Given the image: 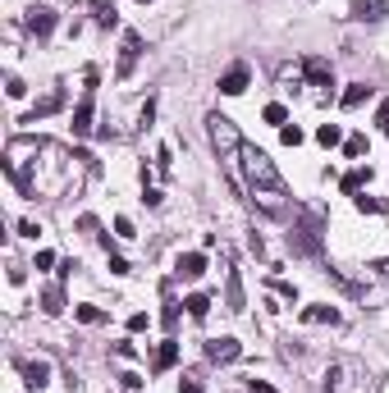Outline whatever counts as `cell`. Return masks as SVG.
<instances>
[{"instance_id":"cell-17","label":"cell","mask_w":389,"mask_h":393,"mask_svg":"<svg viewBox=\"0 0 389 393\" xmlns=\"http://www.w3.org/2000/svg\"><path fill=\"white\" fill-rule=\"evenodd\" d=\"M174 361H179V339H165L156 348V371H174Z\"/></svg>"},{"instance_id":"cell-11","label":"cell","mask_w":389,"mask_h":393,"mask_svg":"<svg viewBox=\"0 0 389 393\" xmlns=\"http://www.w3.org/2000/svg\"><path fill=\"white\" fill-rule=\"evenodd\" d=\"M224 306L229 311H243L247 297H243V279H238V270H224Z\"/></svg>"},{"instance_id":"cell-1","label":"cell","mask_w":389,"mask_h":393,"mask_svg":"<svg viewBox=\"0 0 389 393\" xmlns=\"http://www.w3.org/2000/svg\"><path fill=\"white\" fill-rule=\"evenodd\" d=\"M211 142H215V151H220V160H224V169H229V183L233 187H243V178H238V156H243V137H238V128H233V119H224V115H211Z\"/></svg>"},{"instance_id":"cell-35","label":"cell","mask_w":389,"mask_h":393,"mask_svg":"<svg viewBox=\"0 0 389 393\" xmlns=\"http://www.w3.org/2000/svg\"><path fill=\"white\" fill-rule=\"evenodd\" d=\"M119 380H124V389H142V375H138V371H124Z\"/></svg>"},{"instance_id":"cell-37","label":"cell","mask_w":389,"mask_h":393,"mask_svg":"<svg viewBox=\"0 0 389 393\" xmlns=\"http://www.w3.org/2000/svg\"><path fill=\"white\" fill-rule=\"evenodd\" d=\"M19 233H23V238H37V233H42V229H37L33 219H19Z\"/></svg>"},{"instance_id":"cell-41","label":"cell","mask_w":389,"mask_h":393,"mask_svg":"<svg viewBox=\"0 0 389 393\" xmlns=\"http://www.w3.org/2000/svg\"><path fill=\"white\" fill-rule=\"evenodd\" d=\"M138 5H151V0H138Z\"/></svg>"},{"instance_id":"cell-10","label":"cell","mask_w":389,"mask_h":393,"mask_svg":"<svg viewBox=\"0 0 389 393\" xmlns=\"http://www.w3.org/2000/svg\"><path fill=\"white\" fill-rule=\"evenodd\" d=\"M220 92H224V97H243V92H247V65L224 69V74H220Z\"/></svg>"},{"instance_id":"cell-8","label":"cell","mask_w":389,"mask_h":393,"mask_svg":"<svg viewBox=\"0 0 389 393\" xmlns=\"http://www.w3.org/2000/svg\"><path fill=\"white\" fill-rule=\"evenodd\" d=\"M389 14V0H357L353 10H348V19H357V23H376V19H385Z\"/></svg>"},{"instance_id":"cell-13","label":"cell","mask_w":389,"mask_h":393,"mask_svg":"<svg viewBox=\"0 0 389 393\" xmlns=\"http://www.w3.org/2000/svg\"><path fill=\"white\" fill-rule=\"evenodd\" d=\"M302 325H339V311H334V306H325V302L302 306Z\"/></svg>"},{"instance_id":"cell-39","label":"cell","mask_w":389,"mask_h":393,"mask_svg":"<svg viewBox=\"0 0 389 393\" xmlns=\"http://www.w3.org/2000/svg\"><path fill=\"white\" fill-rule=\"evenodd\" d=\"M179 393H201V384L197 380H179Z\"/></svg>"},{"instance_id":"cell-12","label":"cell","mask_w":389,"mask_h":393,"mask_svg":"<svg viewBox=\"0 0 389 393\" xmlns=\"http://www.w3.org/2000/svg\"><path fill=\"white\" fill-rule=\"evenodd\" d=\"M19 371H23V384H28L33 393L46 389V380H51V366H46V361H23Z\"/></svg>"},{"instance_id":"cell-19","label":"cell","mask_w":389,"mask_h":393,"mask_svg":"<svg viewBox=\"0 0 389 393\" xmlns=\"http://www.w3.org/2000/svg\"><path fill=\"white\" fill-rule=\"evenodd\" d=\"M353 206L362 210V215H367V210H371V215H389V201H380V196H367V192H357V196H353Z\"/></svg>"},{"instance_id":"cell-26","label":"cell","mask_w":389,"mask_h":393,"mask_svg":"<svg viewBox=\"0 0 389 393\" xmlns=\"http://www.w3.org/2000/svg\"><path fill=\"white\" fill-rule=\"evenodd\" d=\"M279 142L284 147H302V128L298 124H284V128H279Z\"/></svg>"},{"instance_id":"cell-16","label":"cell","mask_w":389,"mask_h":393,"mask_svg":"<svg viewBox=\"0 0 389 393\" xmlns=\"http://www.w3.org/2000/svg\"><path fill=\"white\" fill-rule=\"evenodd\" d=\"M92 19H97V28H115V23H119L115 0H92Z\"/></svg>"},{"instance_id":"cell-40","label":"cell","mask_w":389,"mask_h":393,"mask_svg":"<svg viewBox=\"0 0 389 393\" xmlns=\"http://www.w3.org/2000/svg\"><path fill=\"white\" fill-rule=\"evenodd\" d=\"M376 270H380V274H385V279H389V256H385V261H376Z\"/></svg>"},{"instance_id":"cell-28","label":"cell","mask_w":389,"mask_h":393,"mask_svg":"<svg viewBox=\"0 0 389 393\" xmlns=\"http://www.w3.org/2000/svg\"><path fill=\"white\" fill-rule=\"evenodd\" d=\"M270 288H275V293L284 297V302H298V288H293L289 279H270Z\"/></svg>"},{"instance_id":"cell-38","label":"cell","mask_w":389,"mask_h":393,"mask_svg":"<svg viewBox=\"0 0 389 393\" xmlns=\"http://www.w3.org/2000/svg\"><path fill=\"white\" fill-rule=\"evenodd\" d=\"M110 274H129V261H124V256H110Z\"/></svg>"},{"instance_id":"cell-27","label":"cell","mask_w":389,"mask_h":393,"mask_svg":"<svg viewBox=\"0 0 389 393\" xmlns=\"http://www.w3.org/2000/svg\"><path fill=\"white\" fill-rule=\"evenodd\" d=\"M78 233H88V238H101V219H97V215H78Z\"/></svg>"},{"instance_id":"cell-2","label":"cell","mask_w":389,"mask_h":393,"mask_svg":"<svg viewBox=\"0 0 389 393\" xmlns=\"http://www.w3.org/2000/svg\"><path fill=\"white\" fill-rule=\"evenodd\" d=\"M289 242L298 251H307V256H321V219L307 215V210H298V224H293Z\"/></svg>"},{"instance_id":"cell-5","label":"cell","mask_w":389,"mask_h":393,"mask_svg":"<svg viewBox=\"0 0 389 393\" xmlns=\"http://www.w3.org/2000/svg\"><path fill=\"white\" fill-rule=\"evenodd\" d=\"M92 97H97V92H83V101L74 106V124H69V128H74V137H88V133H92V115H97Z\"/></svg>"},{"instance_id":"cell-7","label":"cell","mask_w":389,"mask_h":393,"mask_svg":"<svg viewBox=\"0 0 389 393\" xmlns=\"http://www.w3.org/2000/svg\"><path fill=\"white\" fill-rule=\"evenodd\" d=\"M174 274L179 279H201L206 274V251H183L174 261Z\"/></svg>"},{"instance_id":"cell-15","label":"cell","mask_w":389,"mask_h":393,"mask_svg":"<svg viewBox=\"0 0 389 393\" xmlns=\"http://www.w3.org/2000/svg\"><path fill=\"white\" fill-rule=\"evenodd\" d=\"M367 183H371V169H367V165H357V169H348V174L339 178V187H344L348 196H357V192H362Z\"/></svg>"},{"instance_id":"cell-32","label":"cell","mask_w":389,"mask_h":393,"mask_svg":"<svg viewBox=\"0 0 389 393\" xmlns=\"http://www.w3.org/2000/svg\"><path fill=\"white\" fill-rule=\"evenodd\" d=\"M56 265V251H37V261H33V270H51Z\"/></svg>"},{"instance_id":"cell-21","label":"cell","mask_w":389,"mask_h":393,"mask_svg":"<svg viewBox=\"0 0 389 393\" xmlns=\"http://www.w3.org/2000/svg\"><path fill=\"white\" fill-rule=\"evenodd\" d=\"M367 97H371V87H367V83H353V87H348L339 101H344V110H357V106H362Z\"/></svg>"},{"instance_id":"cell-30","label":"cell","mask_w":389,"mask_h":393,"mask_svg":"<svg viewBox=\"0 0 389 393\" xmlns=\"http://www.w3.org/2000/svg\"><path fill=\"white\" fill-rule=\"evenodd\" d=\"M147 325H151V320H147V311H133V316H129V334H142Z\"/></svg>"},{"instance_id":"cell-31","label":"cell","mask_w":389,"mask_h":393,"mask_svg":"<svg viewBox=\"0 0 389 393\" xmlns=\"http://www.w3.org/2000/svg\"><path fill=\"white\" fill-rule=\"evenodd\" d=\"M5 92H10L14 101H19V97H23V92H28V87H23V78H19V74H10V78H5Z\"/></svg>"},{"instance_id":"cell-18","label":"cell","mask_w":389,"mask_h":393,"mask_svg":"<svg viewBox=\"0 0 389 393\" xmlns=\"http://www.w3.org/2000/svg\"><path fill=\"white\" fill-rule=\"evenodd\" d=\"M42 311L46 316H60V311H65V288H42Z\"/></svg>"},{"instance_id":"cell-36","label":"cell","mask_w":389,"mask_h":393,"mask_svg":"<svg viewBox=\"0 0 389 393\" xmlns=\"http://www.w3.org/2000/svg\"><path fill=\"white\" fill-rule=\"evenodd\" d=\"M247 389H252V393H279L275 384H266V380H247Z\"/></svg>"},{"instance_id":"cell-34","label":"cell","mask_w":389,"mask_h":393,"mask_svg":"<svg viewBox=\"0 0 389 393\" xmlns=\"http://www.w3.org/2000/svg\"><path fill=\"white\" fill-rule=\"evenodd\" d=\"M115 233H119V238H133V219L119 215V219H115Z\"/></svg>"},{"instance_id":"cell-6","label":"cell","mask_w":389,"mask_h":393,"mask_svg":"<svg viewBox=\"0 0 389 393\" xmlns=\"http://www.w3.org/2000/svg\"><path fill=\"white\" fill-rule=\"evenodd\" d=\"M138 55H142V37H138V33H124V51H119V69H115V74L129 78L138 69Z\"/></svg>"},{"instance_id":"cell-9","label":"cell","mask_w":389,"mask_h":393,"mask_svg":"<svg viewBox=\"0 0 389 393\" xmlns=\"http://www.w3.org/2000/svg\"><path fill=\"white\" fill-rule=\"evenodd\" d=\"M60 106H65V92H60V87H56V92H51V97H42V101H37V106H33V110H28V115H23V119H19V124H37V119H46V115H56V110H60Z\"/></svg>"},{"instance_id":"cell-4","label":"cell","mask_w":389,"mask_h":393,"mask_svg":"<svg viewBox=\"0 0 389 393\" xmlns=\"http://www.w3.org/2000/svg\"><path fill=\"white\" fill-rule=\"evenodd\" d=\"M302 74H307V83H311V87H325V92L334 87V69H330V60H321V55L302 60Z\"/></svg>"},{"instance_id":"cell-23","label":"cell","mask_w":389,"mask_h":393,"mask_svg":"<svg viewBox=\"0 0 389 393\" xmlns=\"http://www.w3.org/2000/svg\"><path fill=\"white\" fill-rule=\"evenodd\" d=\"M316 142H321V147H339V142H344L339 124H321V128H316Z\"/></svg>"},{"instance_id":"cell-14","label":"cell","mask_w":389,"mask_h":393,"mask_svg":"<svg viewBox=\"0 0 389 393\" xmlns=\"http://www.w3.org/2000/svg\"><path fill=\"white\" fill-rule=\"evenodd\" d=\"M238 352H243V348H238V339H211V343H206V357H211V361H233Z\"/></svg>"},{"instance_id":"cell-29","label":"cell","mask_w":389,"mask_h":393,"mask_svg":"<svg viewBox=\"0 0 389 393\" xmlns=\"http://www.w3.org/2000/svg\"><path fill=\"white\" fill-rule=\"evenodd\" d=\"M179 306H183V302H165V311H160V320H165V329H174V325H179Z\"/></svg>"},{"instance_id":"cell-20","label":"cell","mask_w":389,"mask_h":393,"mask_svg":"<svg viewBox=\"0 0 389 393\" xmlns=\"http://www.w3.org/2000/svg\"><path fill=\"white\" fill-rule=\"evenodd\" d=\"M183 306H188L192 320H206V311H211V297H206V293H192V297H183Z\"/></svg>"},{"instance_id":"cell-25","label":"cell","mask_w":389,"mask_h":393,"mask_svg":"<svg viewBox=\"0 0 389 393\" xmlns=\"http://www.w3.org/2000/svg\"><path fill=\"white\" fill-rule=\"evenodd\" d=\"M344 156H348V160H357V156H367V137H362V133H353V137L344 142Z\"/></svg>"},{"instance_id":"cell-33","label":"cell","mask_w":389,"mask_h":393,"mask_svg":"<svg viewBox=\"0 0 389 393\" xmlns=\"http://www.w3.org/2000/svg\"><path fill=\"white\" fill-rule=\"evenodd\" d=\"M376 128H380V133H385V137H389V101H385V106L376 110Z\"/></svg>"},{"instance_id":"cell-22","label":"cell","mask_w":389,"mask_h":393,"mask_svg":"<svg viewBox=\"0 0 389 393\" xmlns=\"http://www.w3.org/2000/svg\"><path fill=\"white\" fill-rule=\"evenodd\" d=\"M261 119H266V124H275V128H284V124H289V110L279 106V101H270V106L261 110Z\"/></svg>"},{"instance_id":"cell-24","label":"cell","mask_w":389,"mask_h":393,"mask_svg":"<svg viewBox=\"0 0 389 393\" xmlns=\"http://www.w3.org/2000/svg\"><path fill=\"white\" fill-rule=\"evenodd\" d=\"M74 316L83 320V325H101V320H106V311H101V306H74Z\"/></svg>"},{"instance_id":"cell-3","label":"cell","mask_w":389,"mask_h":393,"mask_svg":"<svg viewBox=\"0 0 389 393\" xmlns=\"http://www.w3.org/2000/svg\"><path fill=\"white\" fill-rule=\"evenodd\" d=\"M23 23H28V33H33L37 42H46V37L56 33V10H46V5H33V10L23 14Z\"/></svg>"}]
</instances>
